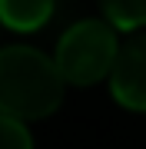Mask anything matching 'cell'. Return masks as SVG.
Masks as SVG:
<instances>
[{"mask_svg": "<svg viewBox=\"0 0 146 149\" xmlns=\"http://www.w3.org/2000/svg\"><path fill=\"white\" fill-rule=\"evenodd\" d=\"M116 53V27L110 20H80L66 27L57 40L53 60L70 86H93L100 80H110Z\"/></svg>", "mask_w": 146, "mask_h": 149, "instance_id": "obj_2", "label": "cell"}, {"mask_svg": "<svg viewBox=\"0 0 146 149\" xmlns=\"http://www.w3.org/2000/svg\"><path fill=\"white\" fill-rule=\"evenodd\" d=\"M0 149H33V139L23 126V119L0 113Z\"/></svg>", "mask_w": 146, "mask_h": 149, "instance_id": "obj_6", "label": "cell"}, {"mask_svg": "<svg viewBox=\"0 0 146 149\" xmlns=\"http://www.w3.org/2000/svg\"><path fill=\"white\" fill-rule=\"evenodd\" d=\"M57 0H0V23L17 33H33L47 27Z\"/></svg>", "mask_w": 146, "mask_h": 149, "instance_id": "obj_4", "label": "cell"}, {"mask_svg": "<svg viewBox=\"0 0 146 149\" xmlns=\"http://www.w3.org/2000/svg\"><path fill=\"white\" fill-rule=\"evenodd\" d=\"M100 10L116 30L146 27V0H100Z\"/></svg>", "mask_w": 146, "mask_h": 149, "instance_id": "obj_5", "label": "cell"}, {"mask_svg": "<svg viewBox=\"0 0 146 149\" xmlns=\"http://www.w3.org/2000/svg\"><path fill=\"white\" fill-rule=\"evenodd\" d=\"M66 80L57 60L33 47L0 50V113L13 119H47L63 103Z\"/></svg>", "mask_w": 146, "mask_h": 149, "instance_id": "obj_1", "label": "cell"}, {"mask_svg": "<svg viewBox=\"0 0 146 149\" xmlns=\"http://www.w3.org/2000/svg\"><path fill=\"white\" fill-rule=\"evenodd\" d=\"M0 27H3V23H0Z\"/></svg>", "mask_w": 146, "mask_h": 149, "instance_id": "obj_7", "label": "cell"}, {"mask_svg": "<svg viewBox=\"0 0 146 149\" xmlns=\"http://www.w3.org/2000/svg\"><path fill=\"white\" fill-rule=\"evenodd\" d=\"M110 93L123 109L146 113V33H133L126 43H119L110 73Z\"/></svg>", "mask_w": 146, "mask_h": 149, "instance_id": "obj_3", "label": "cell"}]
</instances>
